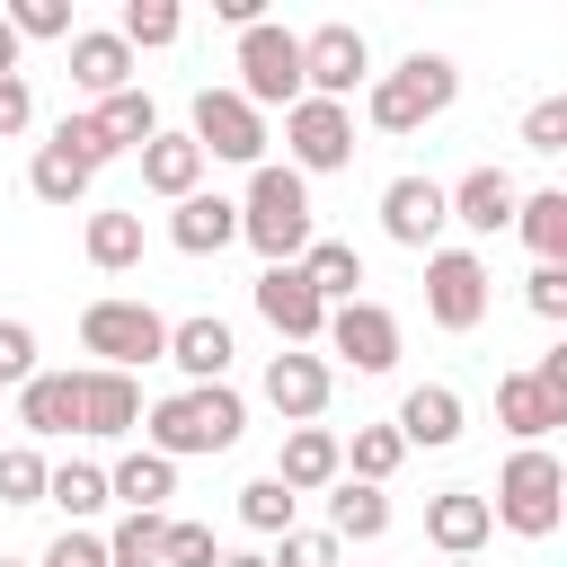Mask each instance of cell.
Listing matches in <instances>:
<instances>
[{
	"mask_svg": "<svg viewBox=\"0 0 567 567\" xmlns=\"http://www.w3.org/2000/svg\"><path fill=\"white\" fill-rule=\"evenodd\" d=\"M239 239H248L266 266H301V248L319 239V221H310V177L257 159V168H248V195H239Z\"/></svg>",
	"mask_w": 567,
	"mask_h": 567,
	"instance_id": "obj_1",
	"label": "cell"
},
{
	"mask_svg": "<svg viewBox=\"0 0 567 567\" xmlns=\"http://www.w3.org/2000/svg\"><path fill=\"white\" fill-rule=\"evenodd\" d=\"M239 425H248L239 390H230V381H204V390H177V399H159V408H151V452H159V461L230 452V443H239Z\"/></svg>",
	"mask_w": 567,
	"mask_h": 567,
	"instance_id": "obj_2",
	"label": "cell"
},
{
	"mask_svg": "<svg viewBox=\"0 0 567 567\" xmlns=\"http://www.w3.org/2000/svg\"><path fill=\"white\" fill-rule=\"evenodd\" d=\"M487 514H496L505 532H523V540H549L558 514H567V470H558V452H549V443H523V452L496 470Z\"/></svg>",
	"mask_w": 567,
	"mask_h": 567,
	"instance_id": "obj_3",
	"label": "cell"
},
{
	"mask_svg": "<svg viewBox=\"0 0 567 567\" xmlns=\"http://www.w3.org/2000/svg\"><path fill=\"white\" fill-rule=\"evenodd\" d=\"M452 97H461L452 53H408L399 71H381V80H372V97H363V106H372V124H381V133H416V124H434Z\"/></svg>",
	"mask_w": 567,
	"mask_h": 567,
	"instance_id": "obj_4",
	"label": "cell"
},
{
	"mask_svg": "<svg viewBox=\"0 0 567 567\" xmlns=\"http://www.w3.org/2000/svg\"><path fill=\"white\" fill-rule=\"evenodd\" d=\"M80 346H89L106 372H142V363H159V354H168V319H159L151 301L106 292V301H89V310H80Z\"/></svg>",
	"mask_w": 567,
	"mask_h": 567,
	"instance_id": "obj_5",
	"label": "cell"
},
{
	"mask_svg": "<svg viewBox=\"0 0 567 567\" xmlns=\"http://www.w3.org/2000/svg\"><path fill=\"white\" fill-rule=\"evenodd\" d=\"M239 97L266 115V106H301V35L284 27V18H257V27H239Z\"/></svg>",
	"mask_w": 567,
	"mask_h": 567,
	"instance_id": "obj_6",
	"label": "cell"
},
{
	"mask_svg": "<svg viewBox=\"0 0 567 567\" xmlns=\"http://www.w3.org/2000/svg\"><path fill=\"white\" fill-rule=\"evenodd\" d=\"M487 257L478 248H425V319L443 328V337H470L478 319H487Z\"/></svg>",
	"mask_w": 567,
	"mask_h": 567,
	"instance_id": "obj_7",
	"label": "cell"
},
{
	"mask_svg": "<svg viewBox=\"0 0 567 567\" xmlns=\"http://www.w3.org/2000/svg\"><path fill=\"white\" fill-rule=\"evenodd\" d=\"M363 80H372V44H363V27L328 18V27H310V35H301V97L346 106Z\"/></svg>",
	"mask_w": 567,
	"mask_h": 567,
	"instance_id": "obj_8",
	"label": "cell"
},
{
	"mask_svg": "<svg viewBox=\"0 0 567 567\" xmlns=\"http://www.w3.org/2000/svg\"><path fill=\"white\" fill-rule=\"evenodd\" d=\"M186 142H195L204 159L257 168V159H266V115H257L239 89H195V124H186Z\"/></svg>",
	"mask_w": 567,
	"mask_h": 567,
	"instance_id": "obj_9",
	"label": "cell"
},
{
	"mask_svg": "<svg viewBox=\"0 0 567 567\" xmlns=\"http://www.w3.org/2000/svg\"><path fill=\"white\" fill-rule=\"evenodd\" d=\"M284 142H292V177H328V168H346L354 159V115L346 106H328V97H301L292 115H284Z\"/></svg>",
	"mask_w": 567,
	"mask_h": 567,
	"instance_id": "obj_10",
	"label": "cell"
},
{
	"mask_svg": "<svg viewBox=\"0 0 567 567\" xmlns=\"http://www.w3.org/2000/svg\"><path fill=\"white\" fill-rule=\"evenodd\" d=\"M319 337H328L354 372H390V363H399V319H390L381 301H363V292H354V301H337Z\"/></svg>",
	"mask_w": 567,
	"mask_h": 567,
	"instance_id": "obj_11",
	"label": "cell"
},
{
	"mask_svg": "<svg viewBox=\"0 0 567 567\" xmlns=\"http://www.w3.org/2000/svg\"><path fill=\"white\" fill-rule=\"evenodd\" d=\"M257 319H266L284 346H310V337L328 328V301L301 284V266H266V275H257Z\"/></svg>",
	"mask_w": 567,
	"mask_h": 567,
	"instance_id": "obj_12",
	"label": "cell"
},
{
	"mask_svg": "<svg viewBox=\"0 0 567 567\" xmlns=\"http://www.w3.org/2000/svg\"><path fill=\"white\" fill-rule=\"evenodd\" d=\"M443 221H452V204H443L434 177H390V186H381V230H390L399 248H434Z\"/></svg>",
	"mask_w": 567,
	"mask_h": 567,
	"instance_id": "obj_13",
	"label": "cell"
},
{
	"mask_svg": "<svg viewBox=\"0 0 567 567\" xmlns=\"http://www.w3.org/2000/svg\"><path fill=\"white\" fill-rule=\"evenodd\" d=\"M133 425H142V381H133V372L89 363V372H80V434L115 443V434H133Z\"/></svg>",
	"mask_w": 567,
	"mask_h": 567,
	"instance_id": "obj_14",
	"label": "cell"
},
{
	"mask_svg": "<svg viewBox=\"0 0 567 567\" xmlns=\"http://www.w3.org/2000/svg\"><path fill=\"white\" fill-rule=\"evenodd\" d=\"M399 443H416V452H443V443H461V425H470V408H461V390L452 381H416L408 399H399Z\"/></svg>",
	"mask_w": 567,
	"mask_h": 567,
	"instance_id": "obj_15",
	"label": "cell"
},
{
	"mask_svg": "<svg viewBox=\"0 0 567 567\" xmlns=\"http://www.w3.org/2000/svg\"><path fill=\"white\" fill-rule=\"evenodd\" d=\"M328 390H337V381H328V363H319V354H301V346L266 363V408H275L284 425H310V416L328 408Z\"/></svg>",
	"mask_w": 567,
	"mask_h": 567,
	"instance_id": "obj_16",
	"label": "cell"
},
{
	"mask_svg": "<svg viewBox=\"0 0 567 567\" xmlns=\"http://www.w3.org/2000/svg\"><path fill=\"white\" fill-rule=\"evenodd\" d=\"M443 204H452V221L461 230H478V239H496V230H514V177L505 168H470L461 186H443Z\"/></svg>",
	"mask_w": 567,
	"mask_h": 567,
	"instance_id": "obj_17",
	"label": "cell"
},
{
	"mask_svg": "<svg viewBox=\"0 0 567 567\" xmlns=\"http://www.w3.org/2000/svg\"><path fill=\"white\" fill-rule=\"evenodd\" d=\"M266 478H284L292 496H310V487H337V478H346V452H337V434H328V425H292Z\"/></svg>",
	"mask_w": 567,
	"mask_h": 567,
	"instance_id": "obj_18",
	"label": "cell"
},
{
	"mask_svg": "<svg viewBox=\"0 0 567 567\" xmlns=\"http://www.w3.org/2000/svg\"><path fill=\"white\" fill-rule=\"evenodd\" d=\"M496 532V514H487V496L478 487H443L434 505H425V540L443 549V558H478V540Z\"/></svg>",
	"mask_w": 567,
	"mask_h": 567,
	"instance_id": "obj_19",
	"label": "cell"
},
{
	"mask_svg": "<svg viewBox=\"0 0 567 567\" xmlns=\"http://www.w3.org/2000/svg\"><path fill=\"white\" fill-rule=\"evenodd\" d=\"M71 80H80L89 97L133 89V44H124L115 27H71Z\"/></svg>",
	"mask_w": 567,
	"mask_h": 567,
	"instance_id": "obj_20",
	"label": "cell"
},
{
	"mask_svg": "<svg viewBox=\"0 0 567 567\" xmlns=\"http://www.w3.org/2000/svg\"><path fill=\"white\" fill-rule=\"evenodd\" d=\"M168 239H177L186 257H221V248L239 239V204H230V195H204V186H195V195H186V204L168 213Z\"/></svg>",
	"mask_w": 567,
	"mask_h": 567,
	"instance_id": "obj_21",
	"label": "cell"
},
{
	"mask_svg": "<svg viewBox=\"0 0 567 567\" xmlns=\"http://www.w3.org/2000/svg\"><path fill=\"white\" fill-rule=\"evenodd\" d=\"M230 328L221 319H168V363L186 372V390H204V381H221L230 372Z\"/></svg>",
	"mask_w": 567,
	"mask_h": 567,
	"instance_id": "obj_22",
	"label": "cell"
},
{
	"mask_svg": "<svg viewBox=\"0 0 567 567\" xmlns=\"http://www.w3.org/2000/svg\"><path fill=\"white\" fill-rule=\"evenodd\" d=\"M168 496H177V461H159V452H124L106 470V505H124V514H159Z\"/></svg>",
	"mask_w": 567,
	"mask_h": 567,
	"instance_id": "obj_23",
	"label": "cell"
},
{
	"mask_svg": "<svg viewBox=\"0 0 567 567\" xmlns=\"http://www.w3.org/2000/svg\"><path fill=\"white\" fill-rule=\"evenodd\" d=\"M142 186L168 195V204H186V195L204 186V151H195L186 133H151V142H142Z\"/></svg>",
	"mask_w": 567,
	"mask_h": 567,
	"instance_id": "obj_24",
	"label": "cell"
},
{
	"mask_svg": "<svg viewBox=\"0 0 567 567\" xmlns=\"http://www.w3.org/2000/svg\"><path fill=\"white\" fill-rule=\"evenodd\" d=\"M18 425L27 434H80V372H35L18 390Z\"/></svg>",
	"mask_w": 567,
	"mask_h": 567,
	"instance_id": "obj_25",
	"label": "cell"
},
{
	"mask_svg": "<svg viewBox=\"0 0 567 567\" xmlns=\"http://www.w3.org/2000/svg\"><path fill=\"white\" fill-rule=\"evenodd\" d=\"M496 425H505V434H523V443H540L549 425H567V408H558L532 372H505V381H496Z\"/></svg>",
	"mask_w": 567,
	"mask_h": 567,
	"instance_id": "obj_26",
	"label": "cell"
},
{
	"mask_svg": "<svg viewBox=\"0 0 567 567\" xmlns=\"http://www.w3.org/2000/svg\"><path fill=\"white\" fill-rule=\"evenodd\" d=\"M381 532H390V496L363 487V478H337V496H328V540L346 549V540H381Z\"/></svg>",
	"mask_w": 567,
	"mask_h": 567,
	"instance_id": "obj_27",
	"label": "cell"
},
{
	"mask_svg": "<svg viewBox=\"0 0 567 567\" xmlns=\"http://www.w3.org/2000/svg\"><path fill=\"white\" fill-rule=\"evenodd\" d=\"M89 124H97V142H106V151H142V142L159 133V106H151L142 89H115V97H97V106H89Z\"/></svg>",
	"mask_w": 567,
	"mask_h": 567,
	"instance_id": "obj_28",
	"label": "cell"
},
{
	"mask_svg": "<svg viewBox=\"0 0 567 567\" xmlns=\"http://www.w3.org/2000/svg\"><path fill=\"white\" fill-rule=\"evenodd\" d=\"M80 248H89V266L97 275H124V266H142V213H89V230H80Z\"/></svg>",
	"mask_w": 567,
	"mask_h": 567,
	"instance_id": "obj_29",
	"label": "cell"
},
{
	"mask_svg": "<svg viewBox=\"0 0 567 567\" xmlns=\"http://www.w3.org/2000/svg\"><path fill=\"white\" fill-rule=\"evenodd\" d=\"M301 284L337 310V301H354V284H363V257H354V239H310L301 248Z\"/></svg>",
	"mask_w": 567,
	"mask_h": 567,
	"instance_id": "obj_30",
	"label": "cell"
},
{
	"mask_svg": "<svg viewBox=\"0 0 567 567\" xmlns=\"http://www.w3.org/2000/svg\"><path fill=\"white\" fill-rule=\"evenodd\" d=\"M514 230L532 239V257H540V266H567V195H558V186L523 195V204H514Z\"/></svg>",
	"mask_w": 567,
	"mask_h": 567,
	"instance_id": "obj_31",
	"label": "cell"
},
{
	"mask_svg": "<svg viewBox=\"0 0 567 567\" xmlns=\"http://www.w3.org/2000/svg\"><path fill=\"white\" fill-rule=\"evenodd\" d=\"M346 452V470L363 478V487H381L399 461H408V443H399V425H354V443H337Z\"/></svg>",
	"mask_w": 567,
	"mask_h": 567,
	"instance_id": "obj_32",
	"label": "cell"
},
{
	"mask_svg": "<svg viewBox=\"0 0 567 567\" xmlns=\"http://www.w3.org/2000/svg\"><path fill=\"white\" fill-rule=\"evenodd\" d=\"M44 496H53L71 523H89V514L106 505V470H97V461H62V470H44Z\"/></svg>",
	"mask_w": 567,
	"mask_h": 567,
	"instance_id": "obj_33",
	"label": "cell"
},
{
	"mask_svg": "<svg viewBox=\"0 0 567 567\" xmlns=\"http://www.w3.org/2000/svg\"><path fill=\"white\" fill-rule=\"evenodd\" d=\"M159 540H168V514H124L106 532V567H159Z\"/></svg>",
	"mask_w": 567,
	"mask_h": 567,
	"instance_id": "obj_34",
	"label": "cell"
},
{
	"mask_svg": "<svg viewBox=\"0 0 567 567\" xmlns=\"http://www.w3.org/2000/svg\"><path fill=\"white\" fill-rule=\"evenodd\" d=\"M115 35H124V44H177V35H186V9H177V0H124Z\"/></svg>",
	"mask_w": 567,
	"mask_h": 567,
	"instance_id": "obj_35",
	"label": "cell"
},
{
	"mask_svg": "<svg viewBox=\"0 0 567 567\" xmlns=\"http://www.w3.org/2000/svg\"><path fill=\"white\" fill-rule=\"evenodd\" d=\"M27 186H35L44 204H80V195H89V168H80V159H62V151L44 142V151L27 159Z\"/></svg>",
	"mask_w": 567,
	"mask_h": 567,
	"instance_id": "obj_36",
	"label": "cell"
},
{
	"mask_svg": "<svg viewBox=\"0 0 567 567\" xmlns=\"http://www.w3.org/2000/svg\"><path fill=\"white\" fill-rule=\"evenodd\" d=\"M292 505H301V496H292L284 478H248V487H239V523H248V532H292Z\"/></svg>",
	"mask_w": 567,
	"mask_h": 567,
	"instance_id": "obj_37",
	"label": "cell"
},
{
	"mask_svg": "<svg viewBox=\"0 0 567 567\" xmlns=\"http://www.w3.org/2000/svg\"><path fill=\"white\" fill-rule=\"evenodd\" d=\"M0 505H44V452L35 443H0Z\"/></svg>",
	"mask_w": 567,
	"mask_h": 567,
	"instance_id": "obj_38",
	"label": "cell"
},
{
	"mask_svg": "<svg viewBox=\"0 0 567 567\" xmlns=\"http://www.w3.org/2000/svg\"><path fill=\"white\" fill-rule=\"evenodd\" d=\"M0 18L18 27V44H27V35H62V44H71V0H9Z\"/></svg>",
	"mask_w": 567,
	"mask_h": 567,
	"instance_id": "obj_39",
	"label": "cell"
},
{
	"mask_svg": "<svg viewBox=\"0 0 567 567\" xmlns=\"http://www.w3.org/2000/svg\"><path fill=\"white\" fill-rule=\"evenodd\" d=\"M27 381H35V328L0 319V390H27Z\"/></svg>",
	"mask_w": 567,
	"mask_h": 567,
	"instance_id": "obj_40",
	"label": "cell"
},
{
	"mask_svg": "<svg viewBox=\"0 0 567 567\" xmlns=\"http://www.w3.org/2000/svg\"><path fill=\"white\" fill-rule=\"evenodd\" d=\"M159 567H221V549H213V532H204V523H168Z\"/></svg>",
	"mask_w": 567,
	"mask_h": 567,
	"instance_id": "obj_41",
	"label": "cell"
},
{
	"mask_svg": "<svg viewBox=\"0 0 567 567\" xmlns=\"http://www.w3.org/2000/svg\"><path fill=\"white\" fill-rule=\"evenodd\" d=\"M523 151H540V159L567 151V97H540V106L523 115Z\"/></svg>",
	"mask_w": 567,
	"mask_h": 567,
	"instance_id": "obj_42",
	"label": "cell"
},
{
	"mask_svg": "<svg viewBox=\"0 0 567 567\" xmlns=\"http://www.w3.org/2000/svg\"><path fill=\"white\" fill-rule=\"evenodd\" d=\"M35 567H106V540H97L89 523H62V540H53Z\"/></svg>",
	"mask_w": 567,
	"mask_h": 567,
	"instance_id": "obj_43",
	"label": "cell"
},
{
	"mask_svg": "<svg viewBox=\"0 0 567 567\" xmlns=\"http://www.w3.org/2000/svg\"><path fill=\"white\" fill-rule=\"evenodd\" d=\"M266 567H337V540L328 532H284V549Z\"/></svg>",
	"mask_w": 567,
	"mask_h": 567,
	"instance_id": "obj_44",
	"label": "cell"
},
{
	"mask_svg": "<svg viewBox=\"0 0 567 567\" xmlns=\"http://www.w3.org/2000/svg\"><path fill=\"white\" fill-rule=\"evenodd\" d=\"M523 301H532L540 319H567V266H532V284H523Z\"/></svg>",
	"mask_w": 567,
	"mask_h": 567,
	"instance_id": "obj_45",
	"label": "cell"
},
{
	"mask_svg": "<svg viewBox=\"0 0 567 567\" xmlns=\"http://www.w3.org/2000/svg\"><path fill=\"white\" fill-rule=\"evenodd\" d=\"M27 115H35L27 80H0V142H9V133H27Z\"/></svg>",
	"mask_w": 567,
	"mask_h": 567,
	"instance_id": "obj_46",
	"label": "cell"
},
{
	"mask_svg": "<svg viewBox=\"0 0 567 567\" xmlns=\"http://www.w3.org/2000/svg\"><path fill=\"white\" fill-rule=\"evenodd\" d=\"M0 80H18V27L0 18Z\"/></svg>",
	"mask_w": 567,
	"mask_h": 567,
	"instance_id": "obj_47",
	"label": "cell"
},
{
	"mask_svg": "<svg viewBox=\"0 0 567 567\" xmlns=\"http://www.w3.org/2000/svg\"><path fill=\"white\" fill-rule=\"evenodd\" d=\"M221 567H266V558H257V549H230V558H221Z\"/></svg>",
	"mask_w": 567,
	"mask_h": 567,
	"instance_id": "obj_48",
	"label": "cell"
},
{
	"mask_svg": "<svg viewBox=\"0 0 567 567\" xmlns=\"http://www.w3.org/2000/svg\"><path fill=\"white\" fill-rule=\"evenodd\" d=\"M452 567H470V558H452Z\"/></svg>",
	"mask_w": 567,
	"mask_h": 567,
	"instance_id": "obj_49",
	"label": "cell"
},
{
	"mask_svg": "<svg viewBox=\"0 0 567 567\" xmlns=\"http://www.w3.org/2000/svg\"><path fill=\"white\" fill-rule=\"evenodd\" d=\"M0 567H18V558H0Z\"/></svg>",
	"mask_w": 567,
	"mask_h": 567,
	"instance_id": "obj_50",
	"label": "cell"
}]
</instances>
